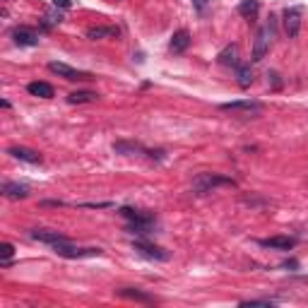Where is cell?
<instances>
[{"instance_id": "6da1fadb", "label": "cell", "mask_w": 308, "mask_h": 308, "mask_svg": "<svg viewBox=\"0 0 308 308\" xmlns=\"http://www.w3.org/2000/svg\"><path fill=\"white\" fill-rule=\"evenodd\" d=\"M118 214H120V217H125V219L130 222L125 231L138 234V236H149V234H152V229H154V224H157V217H154L152 212L135 210V207H120V210H118Z\"/></svg>"}, {"instance_id": "7a4b0ae2", "label": "cell", "mask_w": 308, "mask_h": 308, "mask_svg": "<svg viewBox=\"0 0 308 308\" xmlns=\"http://www.w3.org/2000/svg\"><path fill=\"white\" fill-rule=\"evenodd\" d=\"M236 188V181L231 178V176H222V173H197L195 178H193V193L195 195H207V193H212V190H217V188Z\"/></svg>"}, {"instance_id": "3957f363", "label": "cell", "mask_w": 308, "mask_h": 308, "mask_svg": "<svg viewBox=\"0 0 308 308\" xmlns=\"http://www.w3.org/2000/svg\"><path fill=\"white\" fill-rule=\"evenodd\" d=\"M275 31H277V22H275V17L270 15V22H267L265 27H260V29H258V34H255V41H253V53H251L253 63H260V60L265 58V53L270 51V41H272Z\"/></svg>"}, {"instance_id": "277c9868", "label": "cell", "mask_w": 308, "mask_h": 308, "mask_svg": "<svg viewBox=\"0 0 308 308\" xmlns=\"http://www.w3.org/2000/svg\"><path fill=\"white\" fill-rule=\"evenodd\" d=\"M56 255L60 258H70V260H80V258H99V255H104L101 248H80V246H75L72 241H65V243H56V246H51Z\"/></svg>"}, {"instance_id": "5b68a950", "label": "cell", "mask_w": 308, "mask_h": 308, "mask_svg": "<svg viewBox=\"0 0 308 308\" xmlns=\"http://www.w3.org/2000/svg\"><path fill=\"white\" fill-rule=\"evenodd\" d=\"M48 70L51 72H56L58 77H63V80H68V82H89V80H94V75L92 72H84V70H77V68H72V65H68V63H48Z\"/></svg>"}, {"instance_id": "8992f818", "label": "cell", "mask_w": 308, "mask_h": 308, "mask_svg": "<svg viewBox=\"0 0 308 308\" xmlns=\"http://www.w3.org/2000/svg\"><path fill=\"white\" fill-rule=\"evenodd\" d=\"M222 111H229V113H241V116H258L262 113V101L258 99H238V101H226V104H219Z\"/></svg>"}, {"instance_id": "52a82bcc", "label": "cell", "mask_w": 308, "mask_h": 308, "mask_svg": "<svg viewBox=\"0 0 308 308\" xmlns=\"http://www.w3.org/2000/svg\"><path fill=\"white\" fill-rule=\"evenodd\" d=\"M301 15H304V7H286L282 12V22H284V31L289 39H296L299 31H301Z\"/></svg>"}, {"instance_id": "ba28073f", "label": "cell", "mask_w": 308, "mask_h": 308, "mask_svg": "<svg viewBox=\"0 0 308 308\" xmlns=\"http://www.w3.org/2000/svg\"><path fill=\"white\" fill-rule=\"evenodd\" d=\"M12 41L17 46H39L41 34L34 27H15L12 29Z\"/></svg>"}, {"instance_id": "9c48e42d", "label": "cell", "mask_w": 308, "mask_h": 308, "mask_svg": "<svg viewBox=\"0 0 308 308\" xmlns=\"http://www.w3.org/2000/svg\"><path fill=\"white\" fill-rule=\"evenodd\" d=\"M113 152H116V154H123V157H140V154H147V157H149V149L135 140L113 142Z\"/></svg>"}, {"instance_id": "30bf717a", "label": "cell", "mask_w": 308, "mask_h": 308, "mask_svg": "<svg viewBox=\"0 0 308 308\" xmlns=\"http://www.w3.org/2000/svg\"><path fill=\"white\" fill-rule=\"evenodd\" d=\"M133 248L140 253V255H144V258H149V260H159V262H166L168 258H171V253L168 251L159 248V246H152V243H147V241H135Z\"/></svg>"}, {"instance_id": "8fae6325", "label": "cell", "mask_w": 308, "mask_h": 308, "mask_svg": "<svg viewBox=\"0 0 308 308\" xmlns=\"http://www.w3.org/2000/svg\"><path fill=\"white\" fill-rule=\"evenodd\" d=\"M31 238L39 241V243H46V246H56V243H65V241H70L65 234L53 231V229H34V231H31Z\"/></svg>"}, {"instance_id": "7c38bea8", "label": "cell", "mask_w": 308, "mask_h": 308, "mask_svg": "<svg viewBox=\"0 0 308 308\" xmlns=\"http://www.w3.org/2000/svg\"><path fill=\"white\" fill-rule=\"evenodd\" d=\"M190 41H193V39H190V31H188V29H178V31H173V36H171V41H168V48H171V53L181 56V53L188 51Z\"/></svg>"}, {"instance_id": "4fadbf2b", "label": "cell", "mask_w": 308, "mask_h": 308, "mask_svg": "<svg viewBox=\"0 0 308 308\" xmlns=\"http://www.w3.org/2000/svg\"><path fill=\"white\" fill-rule=\"evenodd\" d=\"M262 248H272V251H291L299 241L294 236H270V238H262L258 241Z\"/></svg>"}, {"instance_id": "5bb4252c", "label": "cell", "mask_w": 308, "mask_h": 308, "mask_svg": "<svg viewBox=\"0 0 308 308\" xmlns=\"http://www.w3.org/2000/svg\"><path fill=\"white\" fill-rule=\"evenodd\" d=\"M0 190H2V195L10 197V200H24L31 193V188H29L27 183H15V181H5Z\"/></svg>"}, {"instance_id": "9a60e30c", "label": "cell", "mask_w": 308, "mask_h": 308, "mask_svg": "<svg viewBox=\"0 0 308 308\" xmlns=\"http://www.w3.org/2000/svg\"><path fill=\"white\" fill-rule=\"evenodd\" d=\"M7 154H10L12 159L24 162V164H41V162H44V157H41L39 152L29 149V147H10V149H7Z\"/></svg>"}, {"instance_id": "2e32d148", "label": "cell", "mask_w": 308, "mask_h": 308, "mask_svg": "<svg viewBox=\"0 0 308 308\" xmlns=\"http://www.w3.org/2000/svg\"><path fill=\"white\" fill-rule=\"evenodd\" d=\"M116 296L120 299H130V301H140V304H154L157 299L147 291H140V289H133V286H123V289H116Z\"/></svg>"}, {"instance_id": "e0dca14e", "label": "cell", "mask_w": 308, "mask_h": 308, "mask_svg": "<svg viewBox=\"0 0 308 308\" xmlns=\"http://www.w3.org/2000/svg\"><path fill=\"white\" fill-rule=\"evenodd\" d=\"M217 63L224 65V68H238V65H241V63H238V46H236V44L224 46V48L217 53Z\"/></svg>"}, {"instance_id": "ac0fdd59", "label": "cell", "mask_w": 308, "mask_h": 308, "mask_svg": "<svg viewBox=\"0 0 308 308\" xmlns=\"http://www.w3.org/2000/svg\"><path fill=\"white\" fill-rule=\"evenodd\" d=\"M27 92L31 94V96H39V99H51V96H53V87H51L48 82H41V80L29 82Z\"/></svg>"}, {"instance_id": "d6986e66", "label": "cell", "mask_w": 308, "mask_h": 308, "mask_svg": "<svg viewBox=\"0 0 308 308\" xmlns=\"http://www.w3.org/2000/svg\"><path fill=\"white\" fill-rule=\"evenodd\" d=\"M96 99H99V94H96V92H89V89L68 94V104H94Z\"/></svg>"}, {"instance_id": "ffe728a7", "label": "cell", "mask_w": 308, "mask_h": 308, "mask_svg": "<svg viewBox=\"0 0 308 308\" xmlns=\"http://www.w3.org/2000/svg\"><path fill=\"white\" fill-rule=\"evenodd\" d=\"M260 12V0H243L238 5V15L246 20H255V15Z\"/></svg>"}, {"instance_id": "44dd1931", "label": "cell", "mask_w": 308, "mask_h": 308, "mask_svg": "<svg viewBox=\"0 0 308 308\" xmlns=\"http://www.w3.org/2000/svg\"><path fill=\"white\" fill-rule=\"evenodd\" d=\"M120 31L118 27H92L87 29V39H92V41H96V39H106V36H118Z\"/></svg>"}, {"instance_id": "7402d4cb", "label": "cell", "mask_w": 308, "mask_h": 308, "mask_svg": "<svg viewBox=\"0 0 308 308\" xmlns=\"http://www.w3.org/2000/svg\"><path fill=\"white\" fill-rule=\"evenodd\" d=\"M236 82H238L241 89H248V87H251V84H253L251 65H238V68H236Z\"/></svg>"}, {"instance_id": "603a6c76", "label": "cell", "mask_w": 308, "mask_h": 308, "mask_svg": "<svg viewBox=\"0 0 308 308\" xmlns=\"http://www.w3.org/2000/svg\"><path fill=\"white\" fill-rule=\"evenodd\" d=\"M12 255H15V246H12V243H2V246H0V260H2L5 267L10 265V258H12Z\"/></svg>"}, {"instance_id": "cb8c5ba5", "label": "cell", "mask_w": 308, "mask_h": 308, "mask_svg": "<svg viewBox=\"0 0 308 308\" xmlns=\"http://www.w3.org/2000/svg\"><path fill=\"white\" fill-rule=\"evenodd\" d=\"M277 304V299H246L241 301V306H272Z\"/></svg>"}, {"instance_id": "d4e9b609", "label": "cell", "mask_w": 308, "mask_h": 308, "mask_svg": "<svg viewBox=\"0 0 308 308\" xmlns=\"http://www.w3.org/2000/svg\"><path fill=\"white\" fill-rule=\"evenodd\" d=\"M267 77H270V80H272V89H282V80H280V72H275V70H272V72H270V75H267Z\"/></svg>"}, {"instance_id": "484cf974", "label": "cell", "mask_w": 308, "mask_h": 308, "mask_svg": "<svg viewBox=\"0 0 308 308\" xmlns=\"http://www.w3.org/2000/svg\"><path fill=\"white\" fill-rule=\"evenodd\" d=\"M193 5L197 7V12H200V15H205V10H207L210 0H193Z\"/></svg>"}, {"instance_id": "4316f807", "label": "cell", "mask_w": 308, "mask_h": 308, "mask_svg": "<svg viewBox=\"0 0 308 308\" xmlns=\"http://www.w3.org/2000/svg\"><path fill=\"white\" fill-rule=\"evenodd\" d=\"M53 5H56V7H63V10H68V7L72 5V0H53Z\"/></svg>"}, {"instance_id": "83f0119b", "label": "cell", "mask_w": 308, "mask_h": 308, "mask_svg": "<svg viewBox=\"0 0 308 308\" xmlns=\"http://www.w3.org/2000/svg\"><path fill=\"white\" fill-rule=\"evenodd\" d=\"M282 267H284V270H296V267H299V260H286Z\"/></svg>"}]
</instances>
